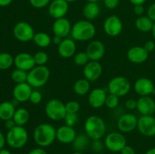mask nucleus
Returning a JSON list of instances; mask_svg holds the SVG:
<instances>
[{"label": "nucleus", "mask_w": 155, "mask_h": 154, "mask_svg": "<svg viewBox=\"0 0 155 154\" xmlns=\"http://www.w3.org/2000/svg\"><path fill=\"white\" fill-rule=\"evenodd\" d=\"M33 140L40 147H47L56 140V129L49 123L38 125L33 131Z\"/></svg>", "instance_id": "f257e3e1"}, {"label": "nucleus", "mask_w": 155, "mask_h": 154, "mask_svg": "<svg viewBox=\"0 0 155 154\" xmlns=\"http://www.w3.org/2000/svg\"><path fill=\"white\" fill-rule=\"evenodd\" d=\"M84 130L91 140H101L106 132V124L102 118L93 115L86 119Z\"/></svg>", "instance_id": "f03ea898"}, {"label": "nucleus", "mask_w": 155, "mask_h": 154, "mask_svg": "<svg viewBox=\"0 0 155 154\" xmlns=\"http://www.w3.org/2000/svg\"><path fill=\"white\" fill-rule=\"evenodd\" d=\"M95 33L96 29L92 23L88 20H82L72 26L71 34L74 40L84 42L92 39L95 36Z\"/></svg>", "instance_id": "7ed1b4c3"}, {"label": "nucleus", "mask_w": 155, "mask_h": 154, "mask_svg": "<svg viewBox=\"0 0 155 154\" xmlns=\"http://www.w3.org/2000/svg\"><path fill=\"white\" fill-rule=\"evenodd\" d=\"M50 77V70L46 66H36L28 72L27 82L32 88H41L45 85Z\"/></svg>", "instance_id": "20e7f679"}, {"label": "nucleus", "mask_w": 155, "mask_h": 154, "mask_svg": "<svg viewBox=\"0 0 155 154\" xmlns=\"http://www.w3.org/2000/svg\"><path fill=\"white\" fill-rule=\"evenodd\" d=\"M28 140V132L24 126L16 125L8 130L6 135V142L11 147L20 149L26 145Z\"/></svg>", "instance_id": "39448f33"}, {"label": "nucleus", "mask_w": 155, "mask_h": 154, "mask_svg": "<svg viewBox=\"0 0 155 154\" xmlns=\"http://www.w3.org/2000/svg\"><path fill=\"white\" fill-rule=\"evenodd\" d=\"M45 115L52 121H61L67 114L65 104L58 99H51L47 102L45 107Z\"/></svg>", "instance_id": "423d86ee"}, {"label": "nucleus", "mask_w": 155, "mask_h": 154, "mask_svg": "<svg viewBox=\"0 0 155 154\" xmlns=\"http://www.w3.org/2000/svg\"><path fill=\"white\" fill-rule=\"evenodd\" d=\"M107 89L110 94H113L121 98L130 92L131 89V83L126 77L115 76L109 81Z\"/></svg>", "instance_id": "0eeeda50"}, {"label": "nucleus", "mask_w": 155, "mask_h": 154, "mask_svg": "<svg viewBox=\"0 0 155 154\" xmlns=\"http://www.w3.org/2000/svg\"><path fill=\"white\" fill-rule=\"evenodd\" d=\"M104 146L108 150L113 152H120L127 145V139L120 132H110L106 136L104 140Z\"/></svg>", "instance_id": "6e6552de"}, {"label": "nucleus", "mask_w": 155, "mask_h": 154, "mask_svg": "<svg viewBox=\"0 0 155 154\" xmlns=\"http://www.w3.org/2000/svg\"><path fill=\"white\" fill-rule=\"evenodd\" d=\"M13 33L15 37L22 42H28L33 40L35 35L33 27L24 21H21L15 24L13 29Z\"/></svg>", "instance_id": "1a4fd4ad"}, {"label": "nucleus", "mask_w": 155, "mask_h": 154, "mask_svg": "<svg viewBox=\"0 0 155 154\" xmlns=\"http://www.w3.org/2000/svg\"><path fill=\"white\" fill-rule=\"evenodd\" d=\"M103 28L107 36L116 37L120 34L123 30L122 21L117 15H110L104 21Z\"/></svg>", "instance_id": "9d476101"}, {"label": "nucleus", "mask_w": 155, "mask_h": 154, "mask_svg": "<svg viewBox=\"0 0 155 154\" xmlns=\"http://www.w3.org/2000/svg\"><path fill=\"white\" fill-rule=\"evenodd\" d=\"M137 128L145 137L155 136V117L154 116H142L138 119Z\"/></svg>", "instance_id": "9b49d317"}, {"label": "nucleus", "mask_w": 155, "mask_h": 154, "mask_svg": "<svg viewBox=\"0 0 155 154\" xmlns=\"http://www.w3.org/2000/svg\"><path fill=\"white\" fill-rule=\"evenodd\" d=\"M138 118L133 113H125L119 117L117 128L123 133H130L137 128Z\"/></svg>", "instance_id": "f8f14e48"}, {"label": "nucleus", "mask_w": 155, "mask_h": 154, "mask_svg": "<svg viewBox=\"0 0 155 154\" xmlns=\"http://www.w3.org/2000/svg\"><path fill=\"white\" fill-rule=\"evenodd\" d=\"M69 9V5L65 0H53L48 6V14L54 20L64 18Z\"/></svg>", "instance_id": "ddd939ff"}, {"label": "nucleus", "mask_w": 155, "mask_h": 154, "mask_svg": "<svg viewBox=\"0 0 155 154\" xmlns=\"http://www.w3.org/2000/svg\"><path fill=\"white\" fill-rule=\"evenodd\" d=\"M134 90L140 97L149 96L155 91L154 82L150 79L141 77L135 82Z\"/></svg>", "instance_id": "4468645a"}, {"label": "nucleus", "mask_w": 155, "mask_h": 154, "mask_svg": "<svg viewBox=\"0 0 155 154\" xmlns=\"http://www.w3.org/2000/svg\"><path fill=\"white\" fill-rule=\"evenodd\" d=\"M103 68L99 61L90 60L83 66V73L85 79L89 82H94L98 79L102 74Z\"/></svg>", "instance_id": "2eb2a0df"}, {"label": "nucleus", "mask_w": 155, "mask_h": 154, "mask_svg": "<svg viewBox=\"0 0 155 154\" xmlns=\"http://www.w3.org/2000/svg\"><path fill=\"white\" fill-rule=\"evenodd\" d=\"M14 63L16 68L29 72L36 66L33 55L27 52L19 53L14 58Z\"/></svg>", "instance_id": "dca6fc26"}, {"label": "nucleus", "mask_w": 155, "mask_h": 154, "mask_svg": "<svg viewBox=\"0 0 155 154\" xmlns=\"http://www.w3.org/2000/svg\"><path fill=\"white\" fill-rule=\"evenodd\" d=\"M86 52L89 56V60L99 61L104 57L105 53V47L101 41H92L88 45Z\"/></svg>", "instance_id": "f3484780"}, {"label": "nucleus", "mask_w": 155, "mask_h": 154, "mask_svg": "<svg viewBox=\"0 0 155 154\" xmlns=\"http://www.w3.org/2000/svg\"><path fill=\"white\" fill-rule=\"evenodd\" d=\"M77 132L74 127L62 125L56 129V140L64 144L72 143L77 137Z\"/></svg>", "instance_id": "a211bd4d"}, {"label": "nucleus", "mask_w": 155, "mask_h": 154, "mask_svg": "<svg viewBox=\"0 0 155 154\" xmlns=\"http://www.w3.org/2000/svg\"><path fill=\"white\" fill-rule=\"evenodd\" d=\"M107 95V92L104 88H94L93 90L91 91L88 98L89 105L94 109L101 108L105 104Z\"/></svg>", "instance_id": "6ab92c4d"}, {"label": "nucleus", "mask_w": 155, "mask_h": 154, "mask_svg": "<svg viewBox=\"0 0 155 154\" xmlns=\"http://www.w3.org/2000/svg\"><path fill=\"white\" fill-rule=\"evenodd\" d=\"M138 111L142 116H153L155 113V101L150 96L140 97L137 100Z\"/></svg>", "instance_id": "aec40b11"}, {"label": "nucleus", "mask_w": 155, "mask_h": 154, "mask_svg": "<svg viewBox=\"0 0 155 154\" xmlns=\"http://www.w3.org/2000/svg\"><path fill=\"white\" fill-rule=\"evenodd\" d=\"M72 26L68 18H62L56 19L52 25V31L55 36L65 38L71 33Z\"/></svg>", "instance_id": "412c9836"}, {"label": "nucleus", "mask_w": 155, "mask_h": 154, "mask_svg": "<svg viewBox=\"0 0 155 154\" xmlns=\"http://www.w3.org/2000/svg\"><path fill=\"white\" fill-rule=\"evenodd\" d=\"M127 58L133 63H142L146 61L149 53L143 46H133L127 51Z\"/></svg>", "instance_id": "4be33fe9"}, {"label": "nucleus", "mask_w": 155, "mask_h": 154, "mask_svg": "<svg viewBox=\"0 0 155 154\" xmlns=\"http://www.w3.org/2000/svg\"><path fill=\"white\" fill-rule=\"evenodd\" d=\"M33 88L27 82L17 84L13 89V96L20 103L27 102L33 91Z\"/></svg>", "instance_id": "5701e85b"}, {"label": "nucleus", "mask_w": 155, "mask_h": 154, "mask_svg": "<svg viewBox=\"0 0 155 154\" xmlns=\"http://www.w3.org/2000/svg\"><path fill=\"white\" fill-rule=\"evenodd\" d=\"M77 45L75 40L69 38H64L62 42L58 45V52L59 55L64 58H70L75 55Z\"/></svg>", "instance_id": "b1692460"}, {"label": "nucleus", "mask_w": 155, "mask_h": 154, "mask_svg": "<svg viewBox=\"0 0 155 154\" xmlns=\"http://www.w3.org/2000/svg\"><path fill=\"white\" fill-rule=\"evenodd\" d=\"M100 13V7L97 2H87L83 8V14L86 20L92 21L96 19Z\"/></svg>", "instance_id": "393cba45"}, {"label": "nucleus", "mask_w": 155, "mask_h": 154, "mask_svg": "<svg viewBox=\"0 0 155 154\" xmlns=\"http://www.w3.org/2000/svg\"><path fill=\"white\" fill-rule=\"evenodd\" d=\"M16 109L12 102L4 101L0 104V119L3 121L13 119Z\"/></svg>", "instance_id": "a878e982"}, {"label": "nucleus", "mask_w": 155, "mask_h": 154, "mask_svg": "<svg viewBox=\"0 0 155 154\" xmlns=\"http://www.w3.org/2000/svg\"><path fill=\"white\" fill-rule=\"evenodd\" d=\"M154 23L148 16H140L136 20L135 26L139 31L147 33L152 30Z\"/></svg>", "instance_id": "bb28decb"}, {"label": "nucleus", "mask_w": 155, "mask_h": 154, "mask_svg": "<svg viewBox=\"0 0 155 154\" xmlns=\"http://www.w3.org/2000/svg\"><path fill=\"white\" fill-rule=\"evenodd\" d=\"M91 82L86 79H80L75 82L74 85V91L77 95L80 96L86 95L90 91Z\"/></svg>", "instance_id": "cd10ccee"}, {"label": "nucleus", "mask_w": 155, "mask_h": 154, "mask_svg": "<svg viewBox=\"0 0 155 154\" xmlns=\"http://www.w3.org/2000/svg\"><path fill=\"white\" fill-rule=\"evenodd\" d=\"M30 116V113L27 109L18 108L14 114L13 119L17 125L24 126L28 122Z\"/></svg>", "instance_id": "c85d7f7f"}, {"label": "nucleus", "mask_w": 155, "mask_h": 154, "mask_svg": "<svg viewBox=\"0 0 155 154\" xmlns=\"http://www.w3.org/2000/svg\"><path fill=\"white\" fill-rule=\"evenodd\" d=\"M33 42L39 48H47L51 43V38L48 34L43 32L36 33L33 39Z\"/></svg>", "instance_id": "c756f323"}, {"label": "nucleus", "mask_w": 155, "mask_h": 154, "mask_svg": "<svg viewBox=\"0 0 155 154\" xmlns=\"http://www.w3.org/2000/svg\"><path fill=\"white\" fill-rule=\"evenodd\" d=\"M89 137L86 135V134H80L77 135L75 140L73 142L74 149L77 152H82L86 149L89 144Z\"/></svg>", "instance_id": "7c9ffc66"}, {"label": "nucleus", "mask_w": 155, "mask_h": 154, "mask_svg": "<svg viewBox=\"0 0 155 154\" xmlns=\"http://www.w3.org/2000/svg\"><path fill=\"white\" fill-rule=\"evenodd\" d=\"M27 75H28V72L16 68L15 70L12 71L11 77L16 84H20V83L27 82Z\"/></svg>", "instance_id": "2f4dec72"}, {"label": "nucleus", "mask_w": 155, "mask_h": 154, "mask_svg": "<svg viewBox=\"0 0 155 154\" xmlns=\"http://www.w3.org/2000/svg\"><path fill=\"white\" fill-rule=\"evenodd\" d=\"M14 63V58L10 54L3 52L0 54V69H7Z\"/></svg>", "instance_id": "473e14b6"}, {"label": "nucleus", "mask_w": 155, "mask_h": 154, "mask_svg": "<svg viewBox=\"0 0 155 154\" xmlns=\"http://www.w3.org/2000/svg\"><path fill=\"white\" fill-rule=\"evenodd\" d=\"M74 63L76 65L79 66H84L85 65L87 64L90 60H89V57L88 56V54H86V51H80V52L75 54L74 57Z\"/></svg>", "instance_id": "72a5a7b5"}, {"label": "nucleus", "mask_w": 155, "mask_h": 154, "mask_svg": "<svg viewBox=\"0 0 155 154\" xmlns=\"http://www.w3.org/2000/svg\"><path fill=\"white\" fill-rule=\"evenodd\" d=\"M36 66H45L48 61V55L43 51H37L33 55Z\"/></svg>", "instance_id": "f704fd0d"}, {"label": "nucleus", "mask_w": 155, "mask_h": 154, "mask_svg": "<svg viewBox=\"0 0 155 154\" xmlns=\"http://www.w3.org/2000/svg\"><path fill=\"white\" fill-rule=\"evenodd\" d=\"M120 103V98L117 95L110 94L107 95V98L105 100V104L104 105L108 109H115L118 107Z\"/></svg>", "instance_id": "c9c22d12"}, {"label": "nucleus", "mask_w": 155, "mask_h": 154, "mask_svg": "<svg viewBox=\"0 0 155 154\" xmlns=\"http://www.w3.org/2000/svg\"><path fill=\"white\" fill-rule=\"evenodd\" d=\"M67 113H77L80 109V104L77 101H70L65 104Z\"/></svg>", "instance_id": "e433bc0d"}, {"label": "nucleus", "mask_w": 155, "mask_h": 154, "mask_svg": "<svg viewBox=\"0 0 155 154\" xmlns=\"http://www.w3.org/2000/svg\"><path fill=\"white\" fill-rule=\"evenodd\" d=\"M78 118L77 113H67L66 116L64 119L65 122V125H68V126L74 127L77 124V122H78Z\"/></svg>", "instance_id": "4c0bfd02"}, {"label": "nucleus", "mask_w": 155, "mask_h": 154, "mask_svg": "<svg viewBox=\"0 0 155 154\" xmlns=\"http://www.w3.org/2000/svg\"><path fill=\"white\" fill-rule=\"evenodd\" d=\"M29 1H30V5L33 8L40 9L46 7L48 5H49L51 0H29Z\"/></svg>", "instance_id": "58836bf2"}, {"label": "nucleus", "mask_w": 155, "mask_h": 154, "mask_svg": "<svg viewBox=\"0 0 155 154\" xmlns=\"http://www.w3.org/2000/svg\"><path fill=\"white\" fill-rule=\"evenodd\" d=\"M42 100V95L41 94L40 91H33L31 93V95L30 97V100L29 101H30V103L33 104H40V102Z\"/></svg>", "instance_id": "ea45409f"}, {"label": "nucleus", "mask_w": 155, "mask_h": 154, "mask_svg": "<svg viewBox=\"0 0 155 154\" xmlns=\"http://www.w3.org/2000/svg\"><path fill=\"white\" fill-rule=\"evenodd\" d=\"M91 147H92L93 152L99 153L104 150V148L105 147V146H104V143L101 142V140H92Z\"/></svg>", "instance_id": "a19ab883"}, {"label": "nucleus", "mask_w": 155, "mask_h": 154, "mask_svg": "<svg viewBox=\"0 0 155 154\" xmlns=\"http://www.w3.org/2000/svg\"><path fill=\"white\" fill-rule=\"evenodd\" d=\"M120 0H104V4L108 9H114L118 6Z\"/></svg>", "instance_id": "79ce46f5"}, {"label": "nucleus", "mask_w": 155, "mask_h": 154, "mask_svg": "<svg viewBox=\"0 0 155 154\" xmlns=\"http://www.w3.org/2000/svg\"><path fill=\"white\" fill-rule=\"evenodd\" d=\"M125 106L128 110H135L137 107V100L132 99V98L131 99H128L126 101Z\"/></svg>", "instance_id": "37998d69"}, {"label": "nucleus", "mask_w": 155, "mask_h": 154, "mask_svg": "<svg viewBox=\"0 0 155 154\" xmlns=\"http://www.w3.org/2000/svg\"><path fill=\"white\" fill-rule=\"evenodd\" d=\"M147 14H148L147 16H148L153 22H155V2L152 3V4L148 7Z\"/></svg>", "instance_id": "c03bdc74"}, {"label": "nucleus", "mask_w": 155, "mask_h": 154, "mask_svg": "<svg viewBox=\"0 0 155 154\" xmlns=\"http://www.w3.org/2000/svg\"><path fill=\"white\" fill-rule=\"evenodd\" d=\"M143 47L145 48V49L146 50V51H148V53H150V52H151V51H153L154 50L155 42H154V41L148 40V41H147L146 42H145Z\"/></svg>", "instance_id": "a18cd8bd"}, {"label": "nucleus", "mask_w": 155, "mask_h": 154, "mask_svg": "<svg viewBox=\"0 0 155 154\" xmlns=\"http://www.w3.org/2000/svg\"><path fill=\"white\" fill-rule=\"evenodd\" d=\"M133 11H134L135 14L137 16L140 17L142 16L145 11V8H144L143 5H134V8H133Z\"/></svg>", "instance_id": "49530a36"}, {"label": "nucleus", "mask_w": 155, "mask_h": 154, "mask_svg": "<svg viewBox=\"0 0 155 154\" xmlns=\"http://www.w3.org/2000/svg\"><path fill=\"white\" fill-rule=\"evenodd\" d=\"M120 154H136V152L132 146L127 144L120 151Z\"/></svg>", "instance_id": "de8ad7c7"}, {"label": "nucleus", "mask_w": 155, "mask_h": 154, "mask_svg": "<svg viewBox=\"0 0 155 154\" xmlns=\"http://www.w3.org/2000/svg\"><path fill=\"white\" fill-rule=\"evenodd\" d=\"M27 154H48L46 150L42 147H37L31 149Z\"/></svg>", "instance_id": "09e8293b"}, {"label": "nucleus", "mask_w": 155, "mask_h": 154, "mask_svg": "<svg viewBox=\"0 0 155 154\" xmlns=\"http://www.w3.org/2000/svg\"><path fill=\"white\" fill-rule=\"evenodd\" d=\"M16 125V123H15V122L14 121L13 119H8V120L5 121V128L8 130H11L12 128H15Z\"/></svg>", "instance_id": "8fccbe9b"}, {"label": "nucleus", "mask_w": 155, "mask_h": 154, "mask_svg": "<svg viewBox=\"0 0 155 154\" xmlns=\"http://www.w3.org/2000/svg\"><path fill=\"white\" fill-rule=\"evenodd\" d=\"M62 40H63V38L60 37V36H55V35H54V37L51 39V42H52L53 43L56 45H60L61 42H62Z\"/></svg>", "instance_id": "3c124183"}, {"label": "nucleus", "mask_w": 155, "mask_h": 154, "mask_svg": "<svg viewBox=\"0 0 155 154\" xmlns=\"http://www.w3.org/2000/svg\"><path fill=\"white\" fill-rule=\"evenodd\" d=\"M6 142V137H5L4 134L0 131V149H3Z\"/></svg>", "instance_id": "603ef678"}, {"label": "nucleus", "mask_w": 155, "mask_h": 154, "mask_svg": "<svg viewBox=\"0 0 155 154\" xmlns=\"http://www.w3.org/2000/svg\"><path fill=\"white\" fill-rule=\"evenodd\" d=\"M13 0H0V6L2 7H5L9 5L12 2Z\"/></svg>", "instance_id": "864d4df0"}, {"label": "nucleus", "mask_w": 155, "mask_h": 154, "mask_svg": "<svg viewBox=\"0 0 155 154\" xmlns=\"http://www.w3.org/2000/svg\"><path fill=\"white\" fill-rule=\"evenodd\" d=\"M130 2L133 5H143L146 0H130Z\"/></svg>", "instance_id": "5fc2aeb1"}, {"label": "nucleus", "mask_w": 155, "mask_h": 154, "mask_svg": "<svg viewBox=\"0 0 155 154\" xmlns=\"http://www.w3.org/2000/svg\"><path fill=\"white\" fill-rule=\"evenodd\" d=\"M0 154H12V152L9 150L5 149H0Z\"/></svg>", "instance_id": "6e6d98bb"}, {"label": "nucleus", "mask_w": 155, "mask_h": 154, "mask_svg": "<svg viewBox=\"0 0 155 154\" xmlns=\"http://www.w3.org/2000/svg\"><path fill=\"white\" fill-rule=\"evenodd\" d=\"M145 154H155V147L148 149V150L145 152Z\"/></svg>", "instance_id": "4d7b16f0"}, {"label": "nucleus", "mask_w": 155, "mask_h": 154, "mask_svg": "<svg viewBox=\"0 0 155 154\" xmlns=\"http://www.w3.org/2000/svg\"><path fill=\"white\" fill-rule=\"evenodd\" d=\"M11 102L12 103V104H13V105L15 106V107H16V106L18 105V104H19V103H20L19 101H18L16 99H15V98H14V99L12 100V101H11Z\"/></svg>", "instance_id": "13d9d810"}, {"label": "nucleus", "mask_w": 155, "mask_h": 154, "mask_svg": "<svg viewBox=\"0 0 155 154\" xmlns=\"http://www.w3.org/2000/svg\"><path fill=\"white\" fill-rule=\"evenodd\" d=\"M151 33H152V36L154 39L155 40V22L154 23V25H153L152 30H151Z\"/></svg>", "instance_id": "bf43d9fd"}, {"label": "nucleus", "mask_w": 155, "mask_h": 154, "mask_svg": "<svg viewBox=\"0 0 155 154\" xmlns=\"http://www.w3.org/2000/svg\"><path fill=\"white\" fill-rule=\"evenodd\" d=\"M86 1H87L88 2H97L99 1V0H86Z\"/></svg>", "instance_id": "052dcab7"}, {"label": "nucleus", "mask_w": 155, "mask_h": 154, "mask_svg": "<svg viewBox=\"0 0 155 154\" xmlns=\"http://www.w3.org/2000/svg\"><path fill=\"white\" fill-rule=\"evenodd\" d=\"M65 1L68 2L69 3V2H76L77 0H65Z\"/></svg>", "instance_id": "680f3d73"}, {"label": "nucleus", "mask_w": 155, "mask_h": 154, "mask_svg": "<svg viewBox=\"0 0 155 154\" xmlns=\"http://www.w3.org/2000/svg\"><path fill=\"white\" fill-rule=\"evenodd\" d=\"M72 154H84V153H83L82 152H77V151H76V152H73Z\"/></svg>", "instance_id": "e2e57ef3"}, {"label": "nucleus", "mask_w": 155, "mask_h": 154, "mask_svg": "<svg viewBox=\"0 0 155 154\" xmlns=\"http://www.w3.org/2000/svg\"><path fill=\"white\" fill-rule=\"evenodd\" d=\"M114 154H120V153H114Z\"/></svg>", "instance_id": "0e129e2a"}]
</instances>
